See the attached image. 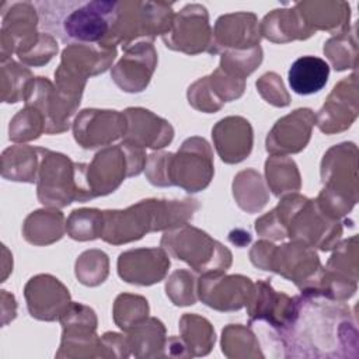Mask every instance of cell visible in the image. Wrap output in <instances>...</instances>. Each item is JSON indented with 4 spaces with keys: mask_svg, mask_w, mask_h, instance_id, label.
<instances>
[{
    "mask_svg": "<svg viewBox=\"0 0 359 359\" xmlns=\"http://www.w3.org/2000/svg\"><path fill=\"white\" fill-rule=\"evenodd\" d=\"M67 230L74 240H93L101 236L102 212L97 209L74 210L69 217Z\"/></svg>",
    "mask_w": 359,
    "mask_h": 359,
    "instance_id": "7",
    "label": "cell"
},
{
    "mask_svg": "<svg viewBox=\"0 0 359 359\" xmlns=\"http://www.w3.org/2000/svg\"><path fill=\"white\" fill-rule=\"evenodd\" d=\"M42 27L60 41L73 45L98 43L114 49L121 17L116 1H42L35 4Z\"/></svg>",
    "mask_w": 359,
    "mask_h": 359,
    "instance_id": "2",
    "label": "cell"
},
{
    "mask_svg": "<svg viewBox=\"0 0 359 359\" xmlns=\"http://www.w3.org/2000/svg\"><path fill=\"white\" fill-rule=\"evenodd\" d=\"M328 76L330 65L324 59L311 55L296 59L287 73L290 88L300 95H310L323 90Z\"/></svg>",
    "mask_w": 359,
    "mask_h": 359,
    "instance_id": "5",
    "label": "cell"
},
{
    "mask_svg": "<svg viewBox=\"0 0 359 359\" xmlns=\"http://www.w3.org/2000/svg\"><path fill=\"white\" fill-rule=\"evenodd\" d=\"M285 356L346 358L358 356V330L353 316L318 290H304L293 299L292 313L278 331Z\"/></svg>",
    "mask_w": 359,
    "mask_h": 359,
    "instance_id": "1",
    "label": "cell"
},
{
    "mask_svg": "<svg viewBox=\"0 0 359 359\" xmlns=\"http://www.w3.org/2000/svg\"><path fill=\"white\" fill-rule=\"evenodd\" d=\"M311 123H314V115L310 109H297L293 114L279 119L268 135L266 150L268 151H299L304 149L310 137Z\"/></svg>",
    "mask_w": 359,
    "mask_h": 359,
    "instance_id": "4",
    "label": "cell"
},
{
    "mask_svg": "<svg viewBox=\"0 0 359 359\" xmlns=\"http://www.w3.org/2000/svg\"><path fill=\"white\" fill-rule=\"evenodd\" d=\"M41 150L43 156L38 198L43 205L66 206L74 199H91L86 181V164H73L63 154Z\"/></svg>",
    "mask_w": 359,
    "mask_h": 359,
    "instance_id": "3",
    "label": "cell"
},
{
    "mask_svg": "<svg viewBox=\"0 0 359 359\" xmlns=\"http://www.w3.org/2000/svg\"><path fill=\"white\" fill-rule=\"evenodd\" d=\"M212 133L215 137L217 153L220 154L223 161H226V163H238L240 161L237 151H236L234 142L245 157L250 154L251 144H252V130H251L248 121H245V119L241 121V123L236 132V136L230 137L226 133H223L222 130H219L217 128H215Z\"/></svg>",
    "mask_w": 359,
    "mask_h": 359,
    "instance_id": "6",
    "label": "cell"
}]
</instances>
